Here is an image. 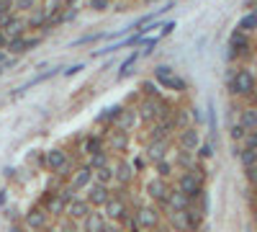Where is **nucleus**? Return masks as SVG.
<instances>
[{"label":"nucleus","instance_id":"nucleus-1","mask_svg":"<svg viewBox=\"0 0 257 232\" xmlns=\"http://www.w3.org/2000/svg\"><path fill=\"white\" fill-rule=\"evenodd\" d=\"M226 86L229 93L237 98H252L257 93V78L249 67H231L226 72Z\"/></svg>","mask_w":257,"mask_h":232},{"label":"nucleus","instance_id":"nucleus-2","mask_svg":"<svg viewBox=\"0 0 257 232\" xmlns=\"http://www.w3.org/2000/svg\"><path fill=\"white\" fill-rule=\"evenodd\" d=\"M173 111H170V103H165L162 98H149V96H144V101L137 106V116H139V121H144V124H152V121H157V119H162V116H170Z\"/></svg>","mask_w":257,"mask_h":232},{"label":"nucleus","instance_id":"nucleus-3","mask_svg":"<svg viewBox=\"0 0 257 232\" xmlns=\"http://www.w3.org/2000/svg\"><path fill=\"white\" fill-rule=\"evenodd\" d=\"M132 219L139 224V229L142 232H147V229H155V227H160L162 224V214H160V209L155 206V204H139L134 212H132Z\"/></svg>","mask_w":257,"mask_h":232},{"label":"nucleus","instance_id":"nucleus-4","mask_svg":"<svg viewBox=\"0 0 257 232\" xmlns=\"http://www.w3.org/2000/svg\"><path fill=\"white\" fill-rule=\"evenodd\" d=\"M103 214H105V219L123 224V222L132 219V206H128V201H126L121 194H113L108 201L103 204Z\"/></svg>","mask_w":257,"mask_h":232},{"label":"nucleus","instance_id":"nucleus-5","mask_svg":"<svg viewBox=\"0 0 257 232\" xmlns=\"http://www.w3.org/2000/svg\"><path fill=\"white\" fill-rule=\"evenodd\" d=\"M249 54H252V39H249V34L234 29L231 36H229V52H226V59H229V62H239L242 57H249Z\"/></svg>","mask_w":257,"mask_h":232},{"label":"nucleus","instance_id":"nucleus-6","mask_svg":"<svg viewBox=\"0 0 257 232\" xmlns=\"http://www.w3.org/2000/svg\"><path fill=\"white\" fill-rule=\"evenodd\" d=\"M52 224V217L47 214V209L36 204L31 206L29 212L24 214V222H21V227H24V232H44L47 227Z\"/></svg>","mask_w":257,"mask_h":232},{"label":"nucleus","instance_id":"nucleus-7","mask_svg":"<svg viewBox=\"0 0 257 232\" xmlns=\"http://www.w3.org/2000/svg\"><path fill=\"white\" fill-rule=\"evenodd\" d=\"M155 80L160 83L162 88L173 91V93H185V91H188V83H185L180 75H175V70L170 67V65H160V67H155Z\"/></svg>","mask_w":257,"mask_h":232},{"label":"nucleus","instance_id":"nucleus-8","mask_svg":"<svg viewBox=\"0 0 257 232\" xmlns=\"http://www.w3.org/2000/svg\"><path fill=\"white\" fill-rule=\"evenodd\" d=\"M203 181L206 178H201L196 171H183L180 176H178V188H180V191L190 199V201H196L201 194H203Z\"/></svg>","mask_w":257,"mask_h":232},{"label":"nucleus","instance_id":"nucleus-9","mask_svg":"<svg viewBox=\"0 0 257 232\" xmlns=\"http://www.w3.org/2000/svg\"><path fill=\"white\" fill-rule=\"evenodd\" d=\"M85 194H88L85 199H88V204H90L93 209H103V204H105V201H108V199L113 196V191H111V188L105 186V183H98V181H93L88 188H85Z\"/></svg>","mask_w":257,"mask_h":232},{"label":"nucleus","instance_id":"nucleus-10","mask_svg":"<svg viewBox=\"0 0 257 232\" xmlns=\"http://www.w3.org/2000/svg\"><path fill=\"white\" fill-rule=\"evenodd\" d=\"M173 132H175V121H173V114H170V116H162V119L149 124L147 139H170Z\"/></svg>","mask_w":257,"mask_h":232},{"label":"nucleus","instance_id":"nucleus-11","mask_svg":"<svg viewBox=\"0 0 257 232\" xmlns=\"http://www.w3.org/2000/svg\"><path fill=\"white\" fill-rule=\"evenodd\" d=\"M144 194L152 199V201H157V204H165V199H167V194H170V183H167L165 178L155 176V178H149V181L144 183Z\"/></svg>","mask_w":257,"mask_h":232},{"label":"nucleus","instance_id":"nucleus-12","mask_svg":"<svg viewBox=\"0 0 257 232\" xmlns=\"http://www.w3.org/2000/svg\"><path fill=\"white\" fill-rule=\"evenodd\" d=\"M67 160H70V155L64 152V150H49V152H44L39 158V163H41V168H47L49 173H59L64 165H67Z\"/></svg>","mask_w":257,"mask_h":232},{"label":"nucleus","instance_id":"nucleus-13","mask_svg":"<svg viewBox=\"0 0 257 232\" xmlns=\"http://www.w3.org/2000/svg\"><path fill=\"white\" fill-rule=\"evenodd\" d=\"M41 206L47 209V214L52 219H62L64 217V209H67V204L62 201V196L57 191H47L44 196H41Z\"/></svg>","mask_w":257,"mask_h":232},{"label":"nucleus","instance_id":"nucleus-14","mask_svg":"<svg viewBox=\"0 0 257 232\" xmlns=\"http://www.w3.org/2000/svg\"><path fill=\"white\" fill-rule=\"evenodd\" d=\"M134 178H137V171L128 160H118L113 165V183H118L121 188H128L134 183Z\"/></svg>","mask_w":257,"mask_h":232},{"label":"nucleus","instance_id":"nucleus-15","mask_svg":"<svg viewBox=\"0 0 257 232\" xmlns=\"http://www.w3.org/2000/svg\"><path fill=\"white\" fill-rule=\"evenodd\" d=\"M167 150H170V139H149L144 147V158H147V163L155 165L167 158Z\"/></svg>","mask_w":257,"mask_h":232},{"label":"nucleus","instance_id":"nucleus-16","mask_svg":"<svg viewBox=\"0 0 257 232\" xmlns=\"http://www.w3.org/2000/svg\"><path fill=\"white\" fill-rule=\"evenodd\" d=\"M93 183V168L85 163V165H77L75 171L70 173V186L75 188V191H85Z\"/></svg>","mask_w":257,"mask_h":232},{"label":"nucleus","instance_id":"nucleus-17","mask_svg":"<svg viewBox=\"0 0 257 232\" xmlns=\"http://www.w3.org/2000/svg\"><path fill=\"white\" fill-rule=\"evenodd\" d=\"M90 212H93V206L88 204V199L75 196V199L67 204V209H64V217H70V219H75V222H82Z\"/></svg>","mask_w":257,"mask_h":232},{"label":"nucleus","instance_id":"nucleus-18","mask_svg":"<svg viewBox=\"0 0 257 232\" xmlns=\"http://www.w3.org/2000/svg\"><path fill=\"white\" fill-rule=\"evenodd\" d=\"M162 206L167 209V212H183V209L190 206V199L180 191L178 186H170V194H167V199H165Z\"/></svg>","mask_w":257,"mask_h":232},{"label":"nucleus","instance_id":"nucleus-19","mask_svg":"<svg viewBox=\"0 0 257 232\" xmlns=\"http://www.w3.org/2000/svg\"><path fill=\"white\" fill-rule=\"evenodd\" d=\"M39 44H41V36H24V34H21V36H13L8 41V49L13 54H24V52H31Z\"/></svg>","mask_w":257,"mask_h":232},{"label":"nucleus","instance_id":"nucleus-20","mask_svg":"<svg viewBox=\"0 0 257 232\" xmlns=\"http://www.w3.org/2000/svg\"><path fill=\"white\" fill-rule=\"evenodd\" d=\"M178 147L180 150H193L196 152V147L201 144V132L196 126H185V129H178Z\"/></svg>","mask_w":257,"mask_h":232},{"label":"nucleus","instance_id":"nucleus-21","mask_svg":"<svg viewBox=\"0 0 257 232\" xmlns=\"http://www.w3.org/2000/svg\"><path fill=\"white\" fill-rule=\"evenodd\" d=\"M103 224H105V214H103V209H93V212L80 222L82 232H100V229H103Z\"/></svg>","mask_w":257,"mask_h":232},{"label":"nucleus","instance_id":"nucleus-22","mask_svg":"<svg viewBox=\"0 0 257 232\" xmlns=\"http://www.w3.org/2000/svg\"><path fill=\"white\" fill-rule=\"evenodd\" d=\"M108 150L111 152H126L128 150V132H121V129H113L108 134Z\"/></svg>","mask_w":257,"mask_h":232},{"label":"nucleus","instance_id":"nucleus-23","mask_svg":"<svg viewBox=\"0 0 257 232\" xmlns=\"http://www.w3.org/2000/svg\"><path fill=\"white\" fill-rule=\"evenodd\" d=\"M137 121H139L137 109H123V111H121V116L113 121V126H116V129H121V132H132L134 126H137Z\"/></svg>","mask_w":257,"mask_h":232},{"label":"nucleus","instance_id":"nucleus-24","mask_svg":"<svg viewBox=\"0 0 257 232\" xmlns=\"http://www.w3.org/2000/svg\"><path fill=\"white\" fill-rule=\"evenodd\" d=\"M237 121L244 126L247 132L257 129V109H254V106H244V109H239V114H237Z\"/></svg>","mask_w":257,"mask_h":232},{"label":"nucleus","instance_id":"nucleus-25","mask_svg":"<svg viewBox=\"0 0 257 232\" xmlns=\"http://www.w3.org/2000/svg\"><path fill=\"white\" fill-rule=\"evenodd\" d=\"M196 163H198L196 152H193V150H180V147H178V152H175V165L178 168H183V171H193Z\"/></svg>","mask_w":257,"mask_h":232},{"label":"nucleus","instance_id":"nucleus-26","mask_svg":"<svg viewBox=\"0 0 257 232\" xmlns=\"http://www.w3.org/2000/svg\"><path fill=\"white\" fill-rule=\"evenodd\" d=\"M105 139L100 137V134H85V139H82V152H88V155H93V152H100V150H105Z\"/></svg>","mask_w":257,"mask_h":232},{"label":"nucleus","instance_id":"nucleus-27","mask_svg":"<svg viewBox=\"0 0 257 232\" xmlns=\"http://www.w3.org/2000/svg\"><path fill=\"white\" fill-rule=\"evenodd\" d=\"M167 224L173 227L175 232H188V217H185V209H183V212H167Z\"/></svg>","mask_w":257,"mask_h":232},{"label":"nucleus","instance_id":"nucleus-28","mask_svg":"<svg viewBox=\"0 0 257 232\" xmlns=\"http://www.w3.org/2000/svg\"><path fill=\"white\" fill-rule=\"evenodd\" d=\"M185 217H188V232H198V229H201V224H203V214H201L193 204L185 209Z\"/></svg>","mask_w":257,"mask_h":232},{"label":"nucleus","instance_id":"nucleus-29","mask_svg":"<svg viewBox=\"0 0 257 232\" xmlns=\"http://www.w3.org/2000/svg\"><path fill=\"white\" fill-rule=\"evenodd\" d=\"M3 31L13 39V36H21V34H24L26 31V21L24 18H21V16H13L11 21H8V24L3 26Z\"/></svg>","mask_w":257,"mask_h":232},{"label":"nucleus","instance_id":"nucleus-30","mask_svg":"<svg viewBox=\"0 0 257 232\" xmlns=\"http://www.w3.org/2000/svg\"><path fill=\"white\" fill-rule=\"evenodd\" d=\"M121 111H123V106H108V109H103V114H98L95 116V124H113L118 116H121Z\"/></svg>","mask_w":257,"mask_h":232},{"label":"nucleus","instance_id":"nucleus-31","mask_svg":"<svg viewBox=\"0 0 257 232\" xmlns=\"http://www.w3.org/2000/svg\"><path fill=\"white\" fill-rule=\"evenodd\" d=\"M237 31H244V34H254L257 31V13L249 11L239 18V24H237Z\"/></svg>","mask_w":257,"mask_h":232},{"label":"nucleus","instance_id":"nucleus-32","mask_svg":"<svg viewBox=\"0 0 257 232\" xmlns=\"http://www.w3.org/2000/svg\"><path fill=\"white\" fill-rule=\"evenodd\" d=\"M93 181L111 186V183H113V165L108 163V165H100V168H95V171H93Z\"/></svg>","mask_w":257,"mask_h":232},{"label":"nucleus","instance_id":"nucleus-33","mask_svg":"<svg viewBox=\"0 0 257 232\" xmlns=\"http://www.w3.org/2000/svg\"><path fill=\"white\" fill-rule=\"evenodd\" d=\"M155 171H157V176H160V178L170 181V176H173V171H175V165H173V163H170V160L165 158V160L155 163Z\"/></svg>","mask_w":257,"mask_h":232},{"label":"nucleus","instance_id":"nucleus-34","mask_svg":"<svg viewBox=\"0 0 257 232\" xmlns=\"http://www.w3.org/2000/svg\"><path fill=\"white\" fill-rule=\"evenodd\" d=\"M237 158H239L242 168H249V165H254V163H257V150H249V147H242Z\"/></svg>","mask_w":257,"mask_h":232},{"label":"nucleus","instance_id":"nucleus-35","mask_svg":"<svg viewBox=\"0 0 257 232\" xmlns=\"http://www.w3.org/2000/svg\"><path fill=\"white\" fill-rule=\"evenodd\" d=\"M139 57H142L139 52H132V54H128V57L123 59V65H121V72H118V78H126V75H132V72H134L132 67H134V62H137Z\"/></svg>","mask_w":257,"mask_h":232},{"label":"nucleus","instance_id":"nucleus-36","mask_svg":"<svg viewBox=\"0 0 257 232\" xmlns=\"http://www.w3.org/2000/svg\"><path fill=\"white\" fill-rule=\"evenodd\" d=\"M108 163H111V158H108V152H105V150L93 152V155H90V160H88V165L93 168V171H95V168H100V165H108Z\"/></svg>","mask_w":257,"mask_h":232},{"label":"nucleus","instance_id":"nucleus-37","mask_svg":"<svg viewBox=\"0 0 257 232\" xmlns=\"http://www.w3.org/2000/svg\"><path fill=\"white\" fill-rule=\"evenodd\" d=\"M57 224H59V232H82L80 222H75V219H70V217H62Z\"/></svg>","mask_w":257,"mask_h":232},{"label":"nucleus","instance_id":"nucleus-38","mask_svg":"<svg viewBox=\"0 0 257 232\" xmlns=\"http://www.w3.org/2000/svg\"><path fill=\"white\" fill-rule=\"evenodd\" d=\"M244 134H247V129H244V126L237 121V119H234V124H231V129H229V137H231V142H242L244 139Z\"/></svg>","mask_w":257,"mask_h":232},{"label":"nucleus","instance_id":"nucleus-39","mask_svg":"<svg viewBox=\"0 0 257 232\" xmlns=\"http://www.w3.org/2000/svg\"><path fill=\"white\" fill-rule=\"evenodd\" d=\"M196 158L198 160H211L213 158V142H203L196 147Z\"/></svg>","mask_w":257,"mask_h":232},{"label":"nucleus","instance_id":"nucleus-40","mask_svg":"<svg viewBox=\"0 0 257 232\" xmlns=\"http://www.w3.org/2000/svg\"><path fill=\"white\" fill-rule=\"evenodd\" d=\"M113 0H88V8L95 11V13H103V11H108L111 8Z\"/></svg>","mask_w":257,"mask_h":232},{"label":"nucleus","instance_id":"nucleus-41","mask_svg":"<svg viewBox=\"0 0 257 232\" xmlns=\"http://www.w3.org/2000/svg\"><path fill=\"white\" fill-rule=\"evenodd\" d=\"M34 6H36V0H13V11H18V13L34 11Z\"/></svg>","mask_w":257,"mask_h":232},{"label":"nucleus","instance_id":"nucleus-42","mask_svg":"<svg viewBox=\"0 0 257 232\" xmlns=\"http://www.w3.org/2000/svg\"><path fill=\"white\" fill-rule=\"evenodd\" d=\"M142 93H144V96H149V98H160V91H157V83H152V80H147V83H142Z\"/></svg>","mask_w":257,"mask_h":232},{"label":"nucleus","instance_id":"nucleus-43","mask_svg":"<svg viewBox=\"0 0 257 232\" xmlns=\"http://www.w3.org/2000/svg\"><path fill=\"white\" fill-rule=\"evenodd\" d=\"M239 144H242V147H249V150H257V129L247 132V134H244V139H242Z\"/></svg>","mask_w":257,"mask_h":232},{"label":"nucleus","instance_id":"nucleus-44","mask_svg":"<svg viewBox=\"0 0 257 232\" xmlns=\"http://www.w3.org/2000/svg\"><path fill=\"white\" fill-rule=\"evenodd\" d=\"M244 176H247V183H249L252 188H257V163L249 165V168H244Z\"/></svg>","mask_w":257,"mask_h":232},{"label":"nucleus","instance_id":"nucleus-45","mask_svg":"<svg viewBox=\"0 0 257 232\" xmlns=\"http://www.w3.org/2000/svg\"><path fill=\"white\" fill-rule=\"evenodd\" d=\"M100 232H123V227H121V222H111V219H105V224H103V229Z\"/></svg>","mask_w":257,"mask_h":232},{"label":"nucleus","instance_id":"nucleus-46","mask_svg":"<svg viewBox=\"0 0 257 232\" xmlns=\"http://www.w3.org/2000/svg\"><path fill=\"white\" fill-rule=\"evenodd\" d=\"M132 165H134V171L139 173V171H144V168H147V158H144V155H139V158H134V163H132Z\"/></svg>","mask_w":257,"mask_h":232},{"label":"nucleus","instance_id":"nucleus-47","mask_svg":"<svg viewBox=\"0 0 257 232\" xmlns=\"http://www.w3.org/2000/svg\"><path fill=\"white\" fill-rule=\"evenodd\" d=\"M80 70H85V65H72V67H67V70H64V78H70V75H77Z\"/></svg>","mask_w":257,"mask_h":232},{"label":"nucleus","instance_id":"nucleus-48","mask_svg":"<svg viewBox=\"0 0 257 232\" xmlns=\"http://www.w3.org/2000/svg\"><path fill=\"white\" fill-rule=\"evenodd\" d=\"M128 232H142V229H139V224H137L134 219H128Z\"/></svg>","mask_w":257,"mask_h":232},{"label":"nucleus","instance_id":"nucleus-49","mask_svg":"<svg viewBox=\"0 0 257 232\" xmlns=\"http://www.w3.org/2000/svg\"><path fill=\"white\" fill-rule=\"evenodd\" d=\"M190 111H193V119H196V121H203V114L198 109H190Z\"/></svg>","mask_w":257,"mask_h":232},{"label":"nucleus","instance_id":"nucleus-50","mask_svg":"<svg viewBox=\"0 0 257 232\" xmlns=\"http://www.w3.org/2000/svg\"><path fill=\"white\" fill-rule=\"evenodd\" d=\"M8 204V191H0V206Z\"/></svg>","mask_w":257,"mask_h":232},{"label":"nucleus","instance_id":"nucleus-51","mask_svg":"<svg viewBox=\"0 0 257 232\" xmlns=\"http://www.w3.org/2000/svg\"><path fill=\"white\" fill-rule=\"evenodd\" d=\"M254 3H257V0H242V6H244V8H252Z\"/></svg>","mask_w":257,"mask_h":232},{"label":"nucleus","instance_id":"nucleus-52","mask_svg":"<svg viewBox=\"0 0 257 232\" xmlns=\"http://www.w3.org/2000/svg\"><path fill=\"white\" fill-rule=\"evenodd\" d=\"M44 232H59V224H49V227H47Z\"/></svg>","mask_w":257,"mask_h":232},{"label":"nucleus","instance_id":"nucleus-53","mask_svg":"<svg viewBox=\"0 0 257 232\" xmlns=\"http://www.w3.org/2000/svg\"><path fill=\"white\" fill-rule=\"evenodd\" d=\"M252 219H254V224H257V204H252Z\"/></svg>","mask_w":257,"mask_h":232},{"label":"nucleus","instance_id":"nucleus-54","mask_svg":"<svg viewBox=\"0 0 257 232\" xmlns=\"http://www.w3.org/2000/svg\"><path fill=\"white\" fill-rule=\"evenodd\" d=\"M147 232H167V227H162V224H160V227H155V229H147Z\"/></svg>","mask_w":257,"mask_h":232},{"label":"nucleus","instance_id":"nucleus-55","mask_svg":"<svg viewBox=\"0 0 257 232\" xmlns=\"http://www.w3.org/2000/svg\"><path fill=\"white\" fill-rule=\"evenodd\" d=\"M0 67H6V57H3V52H0Z\"/></svg>","mask_w":257,"mask_h":232},{"label":"nucleus","instance_id":"nucleus-56","mask_svg":"<svg viewBox=\"0 0 257 232\" xmlns=\"http://www.w3.org/2000/svg\"><path fill=\"white\" fill-rule=\"evenodd\" d=\"M252 191H254L252 194V204H257V188H252Z\"/></svg>","mask_w":257,"mask_h":232},{"label":"nucleus","instance_id":"nucleus-57","mask_svg":"<svg viewBox=\"0 0 257 232\" xmlns=\"http://www.w3.org/2000/svg\"><path fill=\"white\" fill-rule=\"evenodd\" d=\"M11 232H24V227H13Z\"/></svg>","mask_w":257,"mask_h":232},{"label":"nucleus","instance_id":"nucleus-58","mask_svg":"<svg viewBox=\"0 0 257 232\" xmlns=\"http://www.w3.org/2000/svg\"><path fill=\"white\" fill-rule=\"evenodd\" d=\"M252 101H254V109H257V93H254V96H252Z\"/></svg>","mask_w":257,"mask_h":232},{"label":"nucleus","instance_id":"nucleus-59","mask_svg":"<svg viewBox=\"0 0 257 232\" xmlns=\"http://www.w3.org/2000/svg\"><path fill=\"white\" fill-rule=\"evenodd\" d=\"M121 3H137V0H121Z\"/></svg>","mask_w":257,"mask_h":232}]
</instances>
